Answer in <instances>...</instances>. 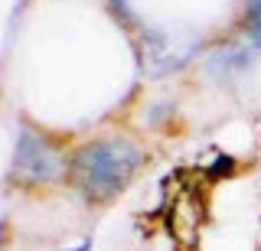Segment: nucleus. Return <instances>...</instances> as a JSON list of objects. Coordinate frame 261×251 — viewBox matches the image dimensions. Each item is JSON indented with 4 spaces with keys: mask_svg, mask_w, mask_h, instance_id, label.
Returning a JSON list of instances; mask_svg holds the SVG:
<instances>
[{
    "mask_svg": "<svg viewBox=\"0 0 261 251\" xmlns=\"http://www.w3.org/2000/svg\"><path fill=\"white\" fill-rule=\"evenodd\" d=\"M62 173V157L49 141L33 131H20L13 150V176L20 183H49Z\"/></svg>",
    "mask_w": 261,
    "mask_h": 251,
    "instance_id": "2",
    "label": "nucleus"
},
{
    "mask_svg": "<svg viewBox=\"0 0 261 251\" xmlns=\"http://www.w3.org/2000/svg\"><path fill=\"white\" fill-rule=\"evenodd\" d=\"M248 33L255 43H261V0H251L248 4Z\"/></svg>",
    "mask_w": 261,
    "mask_h": 251,
    "instance_id": "3",
    "label": "nucleus"
},
{
    "mask_svg": "<svg viewBox=\"0 0 261 251\" xmlns=\"http://www.w3.org/2000/svg\"><path fill=\"white\" fill-rule=\"evenodd\" d=\"M141 150L127 141H95L72 157V180L88 199H114L141 166Z\"/></svg>",
    "mask_w": 261,
    "mask_h": 251,
    "instance_id": "1",
    "label": "nucleus"
}]
</instances>
